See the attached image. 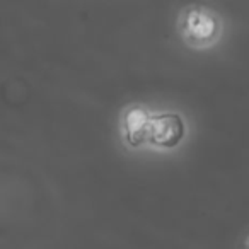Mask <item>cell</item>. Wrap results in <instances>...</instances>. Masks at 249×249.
Returning <instances> with one entry per match:
<instances>
[{"label": "cell", "mask_w": 249, "mask_h": 249, "mask_svg": "<svg viewBox=\"0 0 249 249\" xmlns=\"http://www.w3.org/2000/svg\"><path fill=\"white\" fill-rule=\"evenodd\" d=\"M244 249H249V237L246 239V244H244Z\"/></svg>", "instance_id": "cell-4"}, {"label": "cell", "mask_w": 249, "mask_h": 249, "mask_svg": "<svg viewBox=\"0 0 249 249\" xmlns=\"http://www.w3.org/2000/svg\"><path fill=\"white\" fill-rule=\"evenodd\" d=\"M179 36L191 48H210L224 33L222 19L215 11L203 5H190L183 9L178 19Z\"/></svg>", "instance_id": "cell-1"}, {"label": "cell", "mask_w": 249, "mask_h": 249, "mask_svg": "<svg viewBox=\"0 0 249 249\" xmlns=\"http://www.w3.org/2000/svg\"><path fill=\"white\" fill-rule=\"evenodd\" d=\"M186 120L178 111L154 113L149 132V145L160 150H173L186 139Z\"/></svg>", "instance_id": "cell-2"}, {"label": "cell", "mask_w": 249, "mask_h": 249, "mask_svg": "<svg viewBox=\"0 0 249 249\" xmlns=\"http://www.w3.org/2000/svg\"><path fill=\"white\" fill-rule=\"evenodd\" d=\"M152 116L154 113L143 104H130L121 111L120 133L124 145L139 149V147L149 143Z\"/></svg>", "instance_id": "cell-3"}]
</instances>
